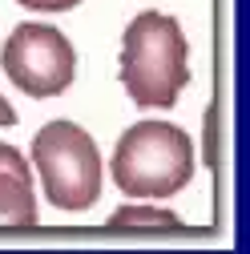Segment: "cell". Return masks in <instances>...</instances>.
<instances>
[{"mask_svg":"<svg viewBox=\"0 0 250 254\" xmlns=\"http://www.w3.org/2000/svg\"><path fill=\"white\" fill-rule=\"evenodd\" d=\"M20 8H28V12H69V8H77L81 0H16Z\"/></svg>","mask_w":250,"mask_h":254,"instance_id":"obj_8","label":"cell"},{"mask_svg":"<svg viewBox=\"0 0 250 254\" xmlns=\"http://www.w3.org/2000/svg\"><path fill=\"white\" fill-rule=\"evenodd\" d=\"M117 77L137 109H174L190 85V45L178 16L137 12L121 37Z\"/></svg>","mask_w":250,"mask_h":254,"instance_id":"obj_1","label":"cell"},{"mask_svg":"<svg viewBox=\"0 0 250 254\" xmlns=\"http://www.w3.org/2000/svg\"><path fill=\"white\" fill-rule=\"evenodd\" d=\"M202 157H206L210 170L218 166V113H214V109H206V141H202Z\"/></svg>","mask_w":250,"mask_h":254,"instance_id":"obj_7","label":"cell"},{"mask_svg":"<svg viewBox=\"0 0 250 254\" xmlns=\"http://www.w3.org/2000/svg\"><path fill=\"white\" fill-rule=\"evenodd\" d=\"M0 125H16V109L8 105V97H0Z\"/></svg>","mask_w":250,"mask_h":254,"instance_id":"obj_9","label":"cell"},{"mask_svg":"<svg viewBox=\"0 0 250 254\" xmlns=\"http://www.w3.org/2000/svg\"><path fill=\"white\" fill-rule=\"evenodd\" d=\"M33 170L53 210H89L101 198V153L77 121H49L33 137Z\"/></svg>","mask_w":250,"mask_h":254,"instance_id":"obj_3","label":"cell"},{"mask_svg":"<svg viewBox=\"0 0 250 254\" xmlns=\"http://www.w3.org/2000/svg\"><path fill=\"white\" fill-rule=\"evenodd\" d=\"M194 178V141L174 121L149 117L121 133L113 149V186L129 198H174Z\"/></svg>","mask_w":250,"mask_h":254,"instance_id":"obj_2","label":"cell"},{"mask_svg":"<svg viewBox=\"0 0 250 254\" xmlns=\"http://www.w3.org/2000/svg\"><path fill=\"white\" fill-rule=\"evenodd\" d=\"M105 226L109 230H186L174 210H158V206H121L109 214Z\"/></svg>","mask_w":250,"mask_h":254,"instance_id":"obj_6","label":"cell"},{"mask_svg":"<svg viewBox=\"0 0 250 254\" xmlns=\"http://www.w3.org/2000/svg\"><path fill=\"white\" fill-rule=\"evenodd\" d=\"M0 65H4L8 81L28 93V97H61L73 77H77V53L69 37L53 24L24 20L12 28V37L0 49Z\"/></svg>","mask_w":250,"mask_h":254,"instance_id":"obj_4","label":"cell"},{"mask_svg":"<svg viewBox=\"0 0 250 254\" xmlns=\"http://www.w3.org/2000/svg\"><path fill=\"white\" fill-rule=\"evenodd\" d=\"M37 194H33V170L16 153V145L0 141V230H24L37 226Z\"/></svg>","mask_w":250,"mask_h":254,"instance_id":"obj_5","label":"cell"}]
</instances>
